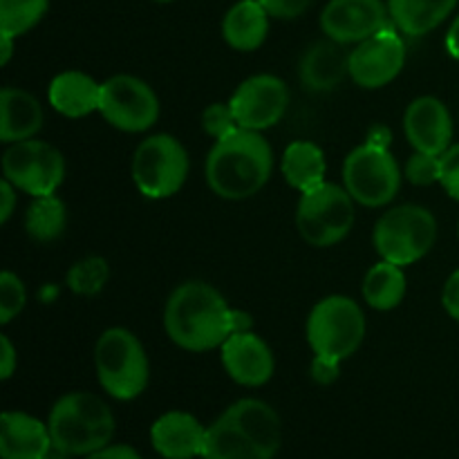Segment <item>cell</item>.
Instances as JSON below:
<instances>
[{
    "mask_svg": "<svg viewBox=\"0 0 459 459\" xmlns=\"http://www.w3.org/2000/svg\"><path fill=\"white\" fill-rule=\"evenodd\" d=\"M455 7L457 0H388L393 25L412 39L437 30Z\"/></svg>",
    "mask_w": 459,
    "mask_h": 459,
    "instance_id": "cb8c5ba5",
    "label": "cell"
},
{
    "mask_svg": "<svg viewBox=\"0 0 459 459\" xmlns=\"http://www.w3.org/2000/svg\"><path fill=\"white\" fill-rule=\"evenodd\" d=\"M258 3L272 18L291 21V18H299L300 13L307 12L312 0H258Z\"/></svg>",
    "mask_w": 459,
    "mask_h": 459,
    "instance_id": "e575fe53",
    "label": "cell"
},
{
    "mask_svg": "<svg viewBox=\"0 0 459 459\" xmlns=\"http://www.w3.org/2000/svg\"><path fill=\"white\" fill-rule=\"evenodd\" d=\"M12 52H13V36L0 34V63H3V65H7L9 58H12Z\"/></svg>",
    "mask_w": 459,
    "mask_h": 459,
    "instance_id": "ee69618b",
    "label": "cell"
},
{
    "mask_svg": "<svg viewBox=\"0 0 459 459\" xmlns=\"http://www.w3.org/2000/svg\"><path fill=\"white\" fill-rule=\"evenodd\" d=\"M282 178L291 188L309 193L325 184V152L312 142H294L282 152Z\"/></svg>",
    "mask_w": 459,
    "mask_h": 459,
    "instance_id": "d4e9b609",
    "label": "cell"
},
{
    "mask_svg": "<svg viewBox=\"0 0 459 459\" xmlns=\"http://www.w3.org/2000/svg\"><path fill=\"white\" fill-rule=\"evenodd\" d=\"M48 429L56 451L70 457H85L110 444L115 435V417L97 394L70 393L52 406Z\"/></svg>",
    "mask_w": 459,
    "mask_h": 459,
    "instance_id": "3957f363",
    "label": "cell"
},
{
    "mask_svg": "<svg viewBox=\"0 0 459 459\" xmlns=\"http://www.w3.org/2000/svg\"><path fill=\"white\" fill-rule=\"evenodd\" d=\"M108 278H110V267L108 260L101 255H88V258L79 260L67 272V287L79 296H97L99 291L106 287Z\"/></svg>",
    "mask_w": 459,
    "mask_h": 459,
    "instance_id": "f546056e",
    "label": "cell"
},
{
    "mask_svg": "<svg viewBox=\"0 0 459 459\" xmlns=\"http://www.w3.org/2000/svg\"><path fill=\"white\" fill-rule=\"evenodd\" d=\"M220 357H222L224 372L236 384L247 385V388L264 385L276 370L272 348L254 332L229 336L220 348Z\"/></svg>",
    "mask_w": 459,
    "mask_h": 459,
    "instance_id": "2e32d148",
    "label": "cell"
},
{
    "mask_svg": "<svg viewBox=\"0 0 459 459\" xmlns=\"http://www.w3.org/2000/svg\"><path fill=\"white\" fill-rule=\"evenodd\" d=\"M437 240V220L426 206L403 204L385 211L375 224L372 242L381 260L408 267L430 254Z\"/></svg>",
    "mask_w": 459,
    "mask_h": 459,
    "instance_id": "5b68a950",
    "label": "cell"
},
{
    "mask_svg": "<svg viewBox=\"0 0 459 459\" xmlns=\"http://www.w3.org/2000/svg\"><path fill=\"white\" fill-rule=\"evenodd\" d=\"M161 459H164V457H161Z\"/></svg>",
    "mask_w": 459,
    "mask_h": 459,
    "instance_id": "c3c4849f",
    "label": "cell"
},
{
    "mask_svg": "<svg viewBox=\"0 0 459 459\" xmlns=\"http://www.w3.org/2000/svg\"><path fill=\"white\" fill-rule=\"evenodd\" d=\"M18 354L7 334H0V379L7 381L16 372Z\"/></svg>",
    "mask_w": 459,
    "mask_h": 459,
    "instance_id": "74e56055",
    "label": "cell"
},
{
    "mask_svg": "<svg viewBox=\"0 0 459 459\" xmlns=\"http://www.w3.org/2000/svg\"><path fill=\"white\" fill-rule=\"evenodd\" d=\"M220 417L276 457L282 442V426L281 417L269 403L260 402V399H240V402L231 403Z\"/></svg>",
    "mask_w": 459,
    "mask_h": 459,
    "instance_id": "ffe728a7",
    "label": "cell"
},
{
    "mask_svg": "<svg viewBox=\"0 0 459 459\" xmlns=\"http://www.w3.org/2000/svg\"><path fill=\"white\" fill-rule=\"evenodd\" d=\"M273 151L258 130L238 128L209 151L204 178L222 200H247L264 188L272 178Z\"/></svg>",
    "mask_w": 459,
    "mask_h": 459,
    "instance_id": "7a4b0ae2",
    "label": "cell"
},
{
    "mask_svg": "<svg viewBox=\"0 0 459 459\" xmlns=\"http://www.w3.org/2000/svg\"><path fill=\"white\" fill-rule=\"evenodd\" d=\"M309 375L318 385H332L341 377V361L330 357H318L314 354L312 366H309Z\"/></svg>",
    "mask_w": 459,
    "mask_h": 459,
    "instance_id": "d590c367",
    "label": "cell"
},
{
    "mask_svg": "<svg viewBox=\"0 0 459 459\" xmlns=\"http://www.w3.org/2000/svg\"><path fill=\"white\" fill-rule=\"evenodd\" d=\"M343 186L354 202L368 209L390 204L402 186L397 160L385 148L357 146L343 161Z\"/></svg>",
    "mask_w": 459,
    "mask_h": 459,
    "instance_id": "9c48e42d",
    "label": "cell"
},
{
    "mask_svg": "<svg viewBox=\"0 0 459 459\" xmlns=\"http://www.w3.org/2000/svg\"><path fill=\"white\" fill-rule=\"evenodd\" d=\"M457 236H459V222H457Z\"/></svg>",
    "mask_w": 459,
    "mask_h": 459,
    "instance_id": "7dc6e473",
    "label": "cell"
},
{
    "mask_svg": "<svg viewBox=\"0 0 459 459\" xmlns=\"http://www.w3.org/2000/svg\"><path fill=\"white\" fill-rule=\"evenodd\" d=\"M25 303L27 291L21 278L12 272L0 273V323H12L22 312Z\"/></svg>",
    "mask_w": 459,
    "mask_h": 459,
    "instance_id": "4dcf8cb0",
    "label": "cell"
},
{
    "mask_svg": "<svg viewBox=\"0 0 459 459\" xmlns=\"http://www.w3.org/2000/svg\"><path fill=\"white\" fill-rule=\"evenodd\" d=\"M406 179L415 186H430L437 184L442 178V160L435 155H426V152H417L406 161V170H403Z\"/></svg>",
    "mask_w": 459,
    "mask_h": 459,
    "instance_id": "d6a6232c",
    "label": "cell"
},
{
    "mask_svg": "<svg viewBox=\"0 0 459 459\" xmlns=\"http://www.w3.org/2000/svg\"><path fill=\"white\" fill-rule=\"evenodd\" d=\"M206 429L191 412H164L151 426V444L164 459H195L204 451Z\"/></svg>",
    "mask_w": 459,
    "mask_h": 459,
    "instance_id": "e0dca14e",
    "label": "cell"
},
{
    "mask_svg": "<svg viewBox=\"0 0 459 459\" xmlns=\"http://www.w3.org/2000/svg\"><path fill=\"white\" fill-rule=\"evenodd\" d=\"M3 175L27 195H54L65 179V160L52 143L25 139L9 143L3 155Z\"/></svg>",
    "mask_w": 459,
    "mask_h": 459,
    "instance_id": "30bf717a",
    "label": "cell"
},
{
    "mask_svg": "<svg viewBox=\"0 0 459 459\" xmlns=\"http://www.w3.org/2000/svg\"><path fill=\"white\" fill-rule=\"evenodd\" d=\"M403 133L417 152L442 157L453 146V117L437 97H420L406 108Z\"/></svg>",
    "mask_w": 459,
    "mask_h": 459,
    "instance_id": "9a60e30c",
    "label": "cell"
},
{
    "mask_svg": "<svg viewBox=\"0 0 459 459\" xmlns=\"http://www.w3.org/2000/svg\"><path fill=\"white\" fill-rule=\"evenodd\" d=\"M94 368L101 388L117 402H133L146 390L151 366L142 341L124 327H110L94 345Z\"/></svg>",
    "mask_w": 459,
    "mask_h": 459,
    "instance_id": "277c9868",
    "label": "cell"
},
{
    "mask_svg": "<svg viewBox=\"0 0 459 459\" xmlns=\"http://www.w3.org/2000/svg\"><path fill=\"white\" fill-rule=\"evenodd\" d=\"M49 106L58 115L67 119H81L90 112H99V101H101V83L90 74L79 70L61 72L52 79L48 88Z\"/></svg>",
    "mask_w": 459,
    "mask_h": 459,
    "instance_id": "44dd1931",
    "label": "cell"
},
{
    "mask_svg": "<svg viewBox=\"0 0 459 459\" xmlns=\"http://www.w3.org/2000/svg\"><path fill=\"white\" fill-rule=\"evenodd\" d=\"M442 305H444V309H446L448 316H451L453 321L459 323V269L448 276L446 285H444Z\"/></svg>",
    "mask_w": 459,
    "mask_h": 459,
    "instance_id": "8d00e7d4",
    "label": "cell"
},
{
    "mask_svg": "<svg viewBox=\"0 0 459 459\" xmlns=\"http://www.w3.org/2000/svg\"><path fill=\"white\" fill-rule=\"evenodd\" d=\"M439 160H442V178H439V184L448 193V197L459 202V143L448 148Z\"/></svg>",
    "mask_w": 459,
    "mask_h": 459,
    "instance_id": "836d02e7",
    "label": "cell"
},
{
    "mask_svg": "<svg viewBox=\"0 0 459 459\" xmlns=\"http://www.w3.org/2000/svg\"><path fill=\"white\" fill-rule=\"evenodd\" d=\"M238 126L247 130H267L285 117L290 90L285 81L273 74H255L242 81L229 99Z\"/></svg>",
    "mask_w": 459,
    "mask_h": 459,
    "instance_id": "4fadbf2b",
    "label": "cell"
},
{
    "mask_svg": "<svg viewBox=\"0 0 459 459\" xmlns=\"http://www.w3.org/2000/svg\"><path fill=\"white\" fill-rule=\"evenodd\" d=\"M354 200L345 186L321 184L303 193L296 206V229L309 247L327 249L348 238L354 227Z\"/></svg>",
    "mask_w": 459,
    "mask_h": 459,
    "instance_id": "52a82bcc",
    "label": "cell"
},
{
    "mask_svg": "<svg viewBox=\"0 0 459 459\" xmlns=\"http://www.w3.org/2000/svg\"><path fill=\"white\" fill-rule=\"evenodd\" d=\"M67 227V209L56 195L34 197L25 213V231L34 242H54Z\"/></svg>",
    "mask_w": 459,
    "mask_h": 459,
    "instance_id": "83f0119b",
    "label": "cell"
},
{
    "mask_svg": "<svg viewBox=\"0 0 459 459\" xmlns=\"http://www.w3.org/2000/svg\"><path fill=\"white\" fill-rule=\"evenodd\" d=\"M305 334L314 354L345 361L361 348L366 316L357 300L350 296H327L309 312Z\"/></svg>",
    "mask_w": 459,
    "mask_h": 459,
    "instance_id": "8992f818",
    "label": "cell"
},
{
    "mask_svg": "<svg viewBox=\"0 0 459 459\" xmlns=\"http://www.w3.org/2000/svg\"><path fill=\"white\" fill-rule=\"evenodd\" d=\"M43 128V108L39 99L21 88L0 92V142L16 143L34 139Z\"/></svg>",
    "mask_w": 459,
    "mask_h": 459,
    "instance_id": "7402d4cb",
    "label": "cell"
},
{
    "mask_svg": "<svg viewBox=\"0 0 459 459\" xmlns=\"http://www.w3.org/2000/svg\"><path fill=\"white\" fill-rule=\"evenodd\" d=\"M52 435L48 421L21 411L0 415V457L3 459H43L52 451Z\"/></svg>",
    "mask_w": 459,
    "mask_h": 459,
    "instance_id": "ac0fdd59",
    "label": "cell"
},
{
    "mask_svg": "<svg viewBox=\"0 0 459 459\" xmlns=\"http://www.w3.org/2000/svg\"><path fill=\"white\" fill-rule=\"evenodd\" d=\"M164 330L186 352H211L231 336V307L209 282L188 281L166 300Z\"/></svg>",
    "mask_w": 459,
    "mask_h": 459,
    "instance_id": "6da1fadb",
    "label": "cell"
},
{
    "mask_svg": "<svg viewBox=\"0 0 459 459\" xmlns=\"http://www.w3.org/2000/svg\"><path fill=\"white\" fill-rule=\"evenodd\" d=\"M83 459H142V457H139V453L134 451L133 446H126V444L110 446V444H108L106 448L90 453V455H85Z\"/></svg>",
    "mask_w": 459,
    "mask_h": 459,
    "instance_id": "ab89813d",
    "label": "cell"
},
{
    "mask_svg": "<svg viewBox=\"0 0 459 459\" xmlns=\"http://www.w3.org/2000/svg\"><path fill=\"white\" fill-rule=\"evenodd\" d=\"M186 148L173 134H152L143 139L133 155V182L143 197L166 200L179 193L188 178Z\"/></svg>",
    "mask_w": 459,
    "mask_h": 459,
    "instance_id": "ba28073f",
    "label": "cell"
},
{
    "mask_svg": "<svg viewBox=\"0 0 459 459\" xmlns=\"http://www.w3.org/2000/svg\"><path fill=\"white\" fill-rule=\"evenodd\" d=\"M269 13L258 0H238L222 21V36L236 52H255L267 40Z\"/></svg>",
    "mask_w": 459,
    "mask_h": 459,
    "instance_id": "603a6c76",
    "label": "cell"
},
{
    "mask_svg": "<svg viewBox=\"0 0 459 459\" xmlns=\"http://www.w3.org/2000/svg\"><path fill=\"white\" fill-rule=\"evenodd\" d=\"M446 52L451 54L455 61H459V13L457 18L453 21V25L448 27V34H446Z\"/></svg>",
    "mask_w": 459,
    "mask_h": 459,
    "instance_id": "7bdbcfd3",
    "label": "cell"
},
{
    "mask_svg": "<svg viewBox=\"0 0 459 459\" xmlns=\"http://www.w3.org/2000/svg\"><path fill=\"white\" fill-rule=\"evenodd\" d=\"M384 0H330L321 13V30L341 45H357L388 27Z\"/></svg>",
    "mask_w": 459,
    "mask_h": 459,
    "instance_id": "5bb4252c",
    "label": "cell"
},
{
    "mask_svg": "<svg viewBox=\"0 0 459 459\" xmlns=\"http://www.w3.org/2000/svg\"><path fill=\"white\" fill-rule=\"evenodd\" d=\"M43 459H72V457H70V455H65V453L56 451V448H52V451H49L48 455H45Z\"/></svg>",
    "mask_w": 459,
    "mask_h": 459,
    "instance_id": "f6af8a7d",
    "label": "cell"
},
{
    "mask_svg": "<svg viewBox=\"0 0 459 459\" xmlns=\"http://www.w3.org/2000/svg\"><path fill=\"white\" fill-rule=\"evenodd\" d=\"M49 0H0V34L18 39L48 13Z\"/></svg>",
    "mask_w": 459,
    "mask_h": 459,
    "instance_id": "f1b7e54d",
    "label": "cell"
},
{
    "mask_svg": "<svg viewBox=\"0 0 459 459\" xmlns=\"http://www.w3.org/2000/svg\"><path fill=\"white\" fill-rule=\"evenodd\" d=\"M202 128H204V133L209 134V137L220 142V139L236 133L240 126H238V119L229 103H211V106L202 112Z\"/></svg>",
    "mask_w": 459,
    "mask_h": 459,
    "instance_id": "1f68e13d",
    "label": "cell"
},
{
    "mask_svg": "<svg viewBox=\"0 0 459 459\" xmlns=\"http://www.w3.org/2000/svg\"><path fill=\"white\" fill-rule=\"evenodd\" d=\"M204 459H273L272 453L260 448L254 439L247 437L242 430L229 424L227 420L218 417L213 424L206 429Z\"/></svg>",
    "mask_w": 459,
    "mask_h": 459,
    "instance_id": "484cf974",
    "label": "cell"
},
{
    "mask_svg": "<svg viewBox=\"0 0 459 459\" xmlns=\"http://www.w3.org/2000/svg\"><path fill=\"white\" fill-rule=\"evenodd\" d=\"M16 193L18 188L3 178V182H0V222L3 224H7L9 218L13 215V211H16Z\"/></svg>",
    "mask_w": 459,
    "mask_h": 459,
    "instance_id": "f35d334b",
    "label": "cell"
},
{
    "mask_svg": "<svg viewBox=\"0 0 459 459\" xmlns=\"http://www.w3.org/2000/svg\"><path fill=\"white\" fill-rule=\"evenodd\" d=\"M155 3H173V0H155Z\"/></svg>",
    "mask_w": 459,
    "mask_h": 459,
    "instance_id": "bcb514c9",
    "label": "cell"
},
{
    "mask_svg": "<svg viewBox=\"0 0 459 459\" xmlns=\"http://www.w3.org/2000/svg\"><path fill=\"white\" fill-rule=\"evenodd\" d=\"M406 65V45L394 25L384 27L350 52V79L366 90L393 83Z\"/></svg>",
    "mask_w": 459,
    "mask_h": 459,
    "instance_id": "7c38bea8",
    "label": "cell"
},
{
    "mask_svg": "<svg viewBox=\"0 0 459 459\" xmlns=\"http://www.w3.org/2000/svg\"><path fill=\"white\" fill-rule=\"evenodd\" d=\"M254 327V318L245 309H231V334H242V332H251Z\"/></svg>",
    "mask_w": 459,
    "mask_h": 459,
    "instance_id": "b9f144b4",
    "label": "cell"
},
{
    "mask_svg": "<svg viewBox=\"0 0 459 459\" xmlns=\"http://www.w3.org/2000/svg\"><path fill=\"white\" fill-rule=\"evenodd\" d=\"M406 296V273L399 264L381 260L363 278V299L372 309L390 312L399 307Z\"/></svg>",
    "mask_w": 459,
    "mask_h": 459,
    "instance_id": "4316f807",
    "label": "cell"
},
{
    "mask_svg": "<svg viewBox=\"0 0 459 459\" xmlns=\"http://www.w3.org/2000/svg\"><path fill=\"white\" fill-rule=\"evenodd\" d=\"M366 143L390 151V143H393V133H390L388 126L375 124V126H370V130H368Z\"/></svg>",
    "mask_w": 459,
    "mask_h": 459,
    "instance_id": "60d3db41",
    "label": "cell"
},
{
    "mask_svg": "<svg viewBox=\"0 0 459 459\" xmlns=\"http://www.w3.org/2000/svg\"><path fill=\"white\" fill-rule=\"evenodd\" d=\"M350 76V54L336 40H318L300 56L299 79L309 92H332Z\"/></svg>",
    "mask_w": 459,
    "mask_h": 459,
    "instance_id": "d6986e66",
    "label": "cell"
},
{
    "mask_svg": "<svg viewBox=\"0 0 459 459\" xmlns=\"http://www.w3.org/2000/svg\"><path fill=\"white\" fill-rule=\"evenodd\" d=\"M99 112L103 119L124 133H143L160 119V99L146 81L117 74L101 83Z\"/></svg>",
    "mask_w": 459,
    "mask_h": 459,
    "instance_id": "8fae6325",
    "label": "cell"
}]
</instances>
